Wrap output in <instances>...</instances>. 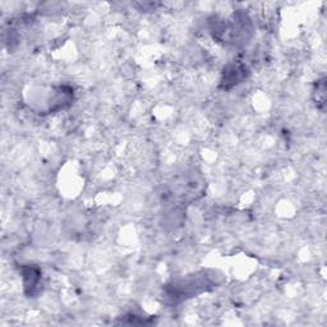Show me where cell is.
Returning a JSON list of instances; mask_svg holds the SVG:
<instances>
[{
	"label": "cell",
	"mask_w": 327,
	"mask_h": 327,
	"mask_svg": "<svg viewBox=\"0 0 327 327\" xmlns=\"http://www.w3.org/2000/svg\"><path fill=\"white\" fill-rule=\"evenodd\" d=\"M314 95H316L317 107L323 109L324 101H326V84H324L323 79L317 82V88L314 90Z\"/></svg>",
	"instance_id": "cell-2"
},
{
	"label": "cell",
	"mask_w": 327,
	"mask_h": 327,
	"mask_svg": "<svg viewBox=\"0 0 327 327\" xmlns=\"http://www.w3.org/2000/svg\"><path fill=\"white\" fill-rule=\"evenodd\" d=\"M246 74H247L246 67L239 66V64L229 66L228 68H226L225 73H224L223 86L225 87V88H228V87L239 83V82L246 77Z\"/></svg>",
	"instance_id": "cell-1"
}]
</instances>
